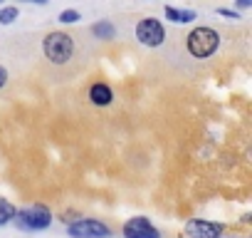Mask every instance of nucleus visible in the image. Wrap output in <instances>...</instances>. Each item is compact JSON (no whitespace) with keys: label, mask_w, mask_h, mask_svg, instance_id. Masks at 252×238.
I'll list each match as a JSON object with an SVG mask.
<instances>
[{"label":"nucleus","mask_w":252,"mask_h":238,"mask_svg":"<svg viewBox=\"0 0 252 238\" xmlns=\"http://www.w3.org/2000/svg\"><path fill=\"white\" fill-rule=\"evenodd\" d=\"M220 45V35L210 28H195L188 35V52L193 57H210Z\"/></svg>","instance_id":"1"},{"label":"nucleus","mask_w":252,"mask_h":238,"mask_svg":"<svg viewBox=\"0 0 252 238\" xmlns=\"http://www.w3.org/2000/svg\"><path fill=\"white\" fill-rule=\"evenodd\" d=\"M13 221L23 231H40V228H47L52 223V213H50V208L35 203V206H25L23 211H15Z\"/></svg>","instance_id":"2"},{"label":"nucleus","mask_w":252,"mask_h":238,"mask_svg":"<svg viewBox=\"0 0 252 238\" xmlns=\"http://www.w3.org/2000/svg\"><path fill=\"white\" fill-rule=\"evenodd\" d=\"M72 50H74L72 38L64 35V33H50V35L45 38V55H47L52 62H57V65H64V62L72 57Z\"/></svg>","instance_id":"3"},{"label":"nucleus","mask_w":252,"mask_h":238,"mask_svg":"<svg viewBox=\"0 0 252 238\" xmlns=\"http://www.w3.org/2000/svg\"><path fill=\"white\" fill-rule=\"evenodd\" d=\"M136 38H139V42L146 45V47H158V45L163 42L166 33H163V25H161L158 20L146 18V20H141V23L136 25Z\"/></svg>","instance_id":"4"},{"label":"nucleus","mask_w":252,"mask_h":238,"mask_svg":"<svg viewBox=\"0 0 252 238\" xmlns=\"http://www.w3.org/2000/svg\"><path fill=\"white\" fill-rule=\"evenodd\" d=\"M67 231L72 238H109L111 236V231L101 221H94V218H82V221L72 223Z\"/></svg>","instance_id":"5"},{"label":"nucleus","mask_w":252,"mask_h":238,"mask_svg":"<svg viewBox=\"0 0 252 238\" xmlns=\"http://www.w3.org/2000/svg\"><path fill=\"white\" fill-rule=\"evenodd\" d=\"M124 236L126 238H161V233L154 228V223L144 216H134L124 223Z\"/></svg>","instance_id":"6"},{"label":"nucleus","mask_w":252,"mask_h":238,"mask_svg":"<svg viewBox=\"0 0 252 238\" xmlns=\"http://www.w3.org/2000/svg\"><path fill=\"white\" fill-rule=\"evenodd\" d=\"M186 233L190 238H220L222 236V226L210 223V221H188L186 223Z\"/></svg>","instance_id":"7"},{"label":"nucleus","mask_w":252,"mask_h":238,"mask_svg":"<svg viewBox=\"0 0 252 238\" xmlns=\"http://www.w3.org/2000/svg\"><path fill=\"white\" fill-rule=\"evenodd\" d=\"M89 99L94 102V104H99V107H106L109 102H111V89L106 87V84H92V89H89Z\"/></svg>","instance_id":"8"},{"label":"nucleus","mask_w":252,"mask_h":238,"mask_svg":"<svg viewBox=\"0 0 252 238\" xmlns=\"http://www.w3.org/2000/svg\"><path fill=\"white\" fill-rule=\"evenodd\" d=\"M166 18L168 20H173V23H190V20H195V13L193 10H178V8H173V5H168L166 8Z\"/></svg>","instance_id":"9"},{"label":"nucleus","mask_w":252,"mask_h":238,"mask_svg":"<svg viewBox=\"0 0 252 238\" xmlns=\"http://www.w3.org/2000/svg\"><path fill=\"white\" fill-rule=\"evenodd\" d=\"M92 33L99 38V40H111L114 35H116V30H114V25L111 23H106V20H101V23H96L94 28H92Z\"/></svg>","instance_id":"10"},{"label":"nucleus","mask_w":252,"mask_h":238,"mask_svg":"<svg viewBox=\"0 0 252 238\" xmlns=\"http://www.w3.org/2000/svg\"><path fill=\"white\" fill-rule=\"evenodd\" d=\"M13 218H15V206H13L8 198L0 196V226H5V223L13 221Z\"/></svg>","instance_id":"11"},{"label":"nucleus","mask_w":252,"mask_h":238,"mask_svg":"<svg viewBox=\"0 0 252 238\" xmlns=\"http://www.w3.org/2000/svg\"><path fill=\"white\" fill-rule=\"evenodd\" d=\"M18 20V8H0V23L3 25H10Z\"/></svg>","instance_id":"12"},{"label":"nucleus","mask_w":252,"mask_h":238,"mask_svg":"<svg viewBox=\"0 0 252 238\" xmlns=\"http://www.w3.org/2000/svg\"><path fill=\"white\" fill-rule=\"evenodd\" d=\"M60 20H62V23H77V20H79V13H77V10H62V13H60Z\"/></svg>","instance_id":"13"},{"label":"nucleus","mask_w":252,"mask_h":238,"mask_svg":"<svg viewBox=\"0 0 252 238\" xmlns=\"http://www.w3.org/2000/svg\"><path fill=\"white\" fill-rule=\"evenodd\" d=\"M218 13H220V15H225V18H232V20H235V18H237V13H232V10H230V8H220V10H218Z\"/></svg>","instance_id":"14"},{"label":"nucleus","mask_w":252,"mask_h":238,"mask_svg":"<svg viewBox=\"0 0 252 238\" xmlns=\"http://www.w3.org/2000/svg\"><path fill=\"white\" fill-rule=\"evenodd\" d=\"M5 79H8V72H5L3 67H0V87H3V84H5Z\"/></svg>","instance_id":"15"}]
</instances>
